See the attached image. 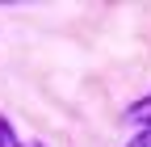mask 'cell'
Listing matches in <instances>:
<instances>
[{
	"mask_svg": "<svg viewBox=\"0 0 151 147\" xmlns=\"http://www.w3.org/2000/svg\"><path fill=\"white\" fill-rule=\"evenodd\" d=\"M0 147H21V139L13 135V126H9L4 118H0Z\"/></svg>",
	"mask_w": 151,
	"mask_h": 147,
	"instance_id": "obj_2",
	"label": "cell"
},
{
	"mask_svg": "<svg viewBox=\"0 0 151 147\" xmlns=\"http://www.w3.org/2000/svg\"><path fill=\"white\" fill-rule=\"evenodd\" d=\"M29 147H42V143H29Z\"/></svg>",
	"mask_w": 151,
	"mask_h": 147,
	"instance_id": "obj_4",
	"label": "cell"
},
{
	"mask_svg": "<svg viewBox=\"0 0 151 147\" xmlns=\"http://www.w3.org/2000/svg\"><path fill=\"white\" fill-rule=\"evenodd\" d=\"M126 122H134V126H143V130H151V97H143V101H134L126 109Z\"/></svg>",
	"mask_w": 151,
	"mask_h": 147,
	"instance_id": "obj_1",
	"label": "cell"
},
{
	"mask_svg": "<svg viewBox=\"0 0 151 147\" xmlns=\"http://www.w3.org/2000/svg\"><path fill=\"white\" fill-rule=\"evenodd\" d=\"M130 147H151V130H143L139 139H130Z\"/></svg>",
	"mask_w": 151,
	"mask_h": 147,
	"instance_id": "obj_3",
	"label": "cell"
}]
</instances>
